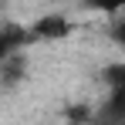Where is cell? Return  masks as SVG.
Listing matches in <instances>:
<instances>
[{
  "label": "cell",
  "mask_w": 125,
  "mask_h": 125,
  "mask_svg": "<svg viewBox=\"0 0 125 125\" xmlns=\"http://www.w3.org/2000/svg\"><path fill=\"white\" fill-rule=\"evenodd\" d=\"M102 78H105V84H108V91H125V64H108L102 71Z\"/></svg>",
  "instance_id": "cell-3"
},
{
  "label": "cell",
  "mask_w": 125,
  "mask_h": 125,
  "mask_svg": "<svg viewBox=\"0 0 125 125\" xmlns=\"http://www.w3.org/2000/svg\"><path fill=\"white\" fill-rule=\"evenodd\" d=\"M68 34H71V21L64 14H44L31 27V37H41V41H61Z\"/></svg>",
  "instance_id": "cell-1"
},
{
  "label": "cell",
  "mask_w": 125,
  "mask_h": 125,
  "mask_svg": "<svg viewBox=\"0 0 125 125\" xmlns=\"http://www.w3.org/2000/svg\"><path fill=\"white\" fill-rule=\"evenodd\" d=\"M95 125H125V91H108V102L95 112Z\"/></svg>",
  "instance_id": "cell-2"
},
{
  "label": "cell",
  "mask_w": 125,
  "mask_h": 125,
  "mask_svg": "<svg viewBox=\"0 0 125 125\" xmlns=\"http://www.w3.org/2000/svg\"><path fill=\"white\" fill-rule=\"evenodd\" d=\"M108 34H112V41L118 44V47H125V14L112 24V31H108Z\"/></svg>",
  "instance_id": "cell-4"
}]
</instances>
